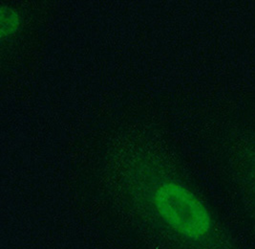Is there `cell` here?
Instances as JSON below:
<instances>
[{"label":"cell","mask_w":255,"mask_h":249,"mask_svg":"<svg viewBox=\"0 0 255 249\" xmlns=\"http://www.w3.org/2000/svg\"><path fill=\"white\" fill-rule=\"evenodd\" d=\"M155 204L162 219L179 233L191 239L209 233L211 220L205 205L191 192L176 183H165L155 195Z\"/></svg>","instance_id":"1"},{"label":"cell","mask_w":255,"mask_h":249,"mask_svg":"<svg viewBox=\"0 0 255 249\" xmlns=\"http://www.w3.org/2000/svg\"><path fill=\"white\" fill-rule=\"evenodd\" d=\"M18 27V17L16 13L9 8L1 10V32L3 36H10Z\"/></svg>","instance_id":"2"}]
</instances>
